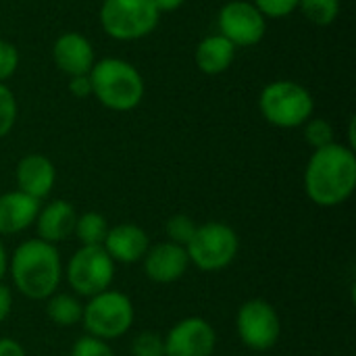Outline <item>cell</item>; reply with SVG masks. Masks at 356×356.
<instances>
[{
    "label": "cell",
    "instance_id": "obj_26",
    "mask_svg": "<svg viewBox=\"0 0 356 356\" xmlns=\"http://www.w3.org/2000/svg\"><path fill=\"white\" fill-rule=\"evenodd\" d=\"M71 356H115V353L108 346V342L86 334L75 340V344L71 348Z\"/></svg>",
    "mask_w": 356,
    "mask_h": 356
},
{
    "label": "cell",
    "instance_id": "obj_29",
    "mask_svg": "<svg viewBox=\"0 0 356 356\" xmlns=\"http://www.w3.org/2000/svg\"><path fill=\"white\" fill-rule=\"evenodd\" d=\"M69 92L75 98H88L92 94V83L88 75H73L69 77Z\"/></svg>",
    "mask_w": 356,
    "mask_h": 356
},
{
    "label": "cell",
    "instance_id": "obj_4",
    "mask_svg": "<svg viewBox=\"0 0 356 356\" xmlns=\"http://www.w3.org/2000/svg\"><path fill=\"white\" fill-rule=\"evenodd\" d=\"M259 108L265 121L273 127L292 129L305 125L313 117L315 100L302 83L280 79L263 88Z\"/></svg>",
    "mask_w": 356,
    "mask_h": 356
},
{
    "label": "cell",
    "instance_id": "obj_23",
    "mask_svg": "<svg viewBox=\"0 0 356 356\" xmlns=\"http://www.w3.org/2000/svg\"><path fill=\"white\" fill-rule=\"evenodd\" d=\"M305 140L313 150L334 144L336 140H334L332 123L327 119H309L305 123Z\"/></svg>",
    "mask_w": 356,
    "mask_h": 356
},
{
    "label": "cell",
    "instance_id": "obj_27",
    "mask_svg": "<svg viewBox=\"0 0 356 356\" xmlns=\"http://www.w3.org/2000/svg\"><path fill=\"white\" fill-rule=\"evenodd\" d=\"M252 4L261 10L265 19H284L298 8V0H254Z\"/></svg>",
    "mask_w": 356,
    "mask_h": 356
},
{
    "label": "cell",
    "instance_id": "obj_10",
    "mask_svg": "<svg viewBox=\"0 0 356 356\" xmlns=\"http://www.w3.org/2000/svg\"><path fill=\"white\" fill-rule=\"evenodd\" d=\"M219 33L236 48H248L263 40L267 21L261 10L246 0H232L219 10Z\"/></svg>",
    "mask_w": 356,
    "mask_h": 356
},
{
    "label": "cell",
    "instance_id": "obj_33",
    "mask_svg": "<svg viewBox=\"0 0 356 356\" xmlns=\"http://www.w3.org/2000/svg\"><path fill=\"white\" fill-rule=\"evenodd\" d=\"M6 271H8V254H6V248L0 240V282L6 275Z\"/></svg>",
    "mask_w": 356,
    "mask_h": 356
},
{
    "label": "cell",
    "instance_id": "obj_32",
    "mask_svg": "<svg viewBox=\"0 0 356 356\" xmlns=\"http://www.w3.org/2000/svg\"><path fill=\"white\" fill-rule=\"evenodd\" d=\"M186 0H152V4L156 6L159 13H169V10H177Z\"/></svg>",
    "mask_w": 356,
    "mask_h": 356
},
{
    "label": "cell",
    "instance_id": "obj_13",
    "mask_svg": "<svg viewBox=\"0 0 356 356\" xmlns=\"http://www.w3.org/2000/svg\"><path fill=\"white\" fill-rule=\"evenodd\" d=\"M102 248L115 263L134 265V263H140L144 254L148 252L150 238L136 223H119L115 227H108Z\"/></svg>",
    "mask_w": 356,
    "mask_h": 356
},
{
    "label": "cell",
    "instance_id": "obj_2",
    "mask_svg": "<svg viewBox=\"0 0 356 356\" xmlns=\"http://www.w3.org/2000/svg\"><path fill=\"white\" fill-rule=\"evenodd\" d=\"M8 273L17 292L29 300L50 298L63 280L60 252L54 244L25 240L8 257Z\"/></svg>",
    "mask_w": 356,
    "mask_h": 356
},
{
    "label": "cell",
    "instance_id": "obj_6",
    "mask_svg": "<svg viewBox=\"0 0 356 356\" xmlns=\"http://www.w3.org/2000/svg\"><path fill=\"white\" fill-rule=\"evenodd\" d=\"M240 250V238L236 229L221 221H209L198 225L192 240L186 246L190 265L204 273H217L229 267Z\"/></svg>",
    "mask_w": 356,
    "mask_h": 356
},
{
    "label": "cell",
    "instance_id": "obj_7",
    "mask_svg": "<svg viewBox=\"0 0 356 356\" xmlns=\"http://www.w3.org/2000/svg\"><path fill=\"white\" fill-rule=\"evenodd\" d=\"M159 15L152 0H104L100 6V25L106 35L131 42L150 35L159 25Z\"/></svg>",
    "mask_w": 356,
    "mask_h": 356
},
{
    "label": "cell",
    "instance_id": "obj_15",
    "mask_svg": "<svg viewBox=\"0 0 356 356\" xmlns=\"http://www.w3.org/2000/svg\"><path fill=\"white\" fill-rule=\"evenodd\" d=\"M15 179H17V190L35 198L44 200L56 181V169L52 161L44 154H27L17 163L15 169Z\"/></svg>",
    "mask_w": 356,
    "mask_h": 356
},
{
    "label": "cell",
    "instance_id": "obj_28",
    "mask_svg": "<svg viewBox=\"0 0 356 356\" xmlns=\"http://www.w3.org/2000/svg\"><path fill=\"white\" fill-rule=\"evenodd\" d=\"M19 67V50L15 44L0 40V83L6 81Z\"/></svg>",
    "mask_w": 356,
    "mask_h": 356
},
{
    "label": "cell",
    "instance_id": "obj_8",
    "mask_svg": "<svg viewBox=\"0 0 356 356\" xmlns=\"http://www.w3.org/2000/svg\"><path fill=\"white\" fill-rule=\"evenodd\" d=\"M63 275L75 294L92 298L111 288L115 280V261L102 246H81L69 259Z\"/></svg>",
    "mask_w": 356,
    "mask_h": 356
},
{
    "label": "cell",
    "instance_id": "obj_20",
    "mask_svg": "<svg viewBox=\"0 0 356 356\" xmlns=\"http://www.w3.org/2000/svg\"><path fill=\"white\" fill-rule=\"evenodd\" d=\"M108 232V221L104 215L96 211H88L83 215H77L75 221V236L81 242V246H102Z\"/></svg>",
    "mask_w": 356,
    "mask_h": 356
},
{
    "label": "cell",
    "instance_id": "obj_31",
    "mask_svg": "<svg viewBox=\"0 0 356 356\" xmlns=\"http://www.w3.org/2000/svg\"><path fill=\"white\" fill-rule=\"evenodd\" d=\"M0 356H27V353L17 340L0 338Z\"/></svg>",
    "mask_w": 356,
    "mask_h": 356
},
{
    "label": "cell",
    "instance_id": "obj_12",
    "mask_svg": "<svg viewBox=\"0 0 356 356\" xmlns=\"http://www.w3.org/2000/svg\"><path fill=\"white\" fill-rule=\"evenodd\" d=\"M142 263L146 277L154 284H173L181 280L190 267L186 248L173 242H161L156 246H150Z\"/></svg>",
    "mask_w": 356,
    "mask_h": 356
},
{
    "label": "cell",
    "instance_id": "obj_17",
    "mask_svg": "<svg viewBox=\"0 0 356 356\" xmlns=\"http://www.w3.org/2000/svg\"><path fill=\"white\" fill-rule=\"evenodd\" d=\"M40 200L13 190L0 194V236H15L35 223Z\"/></svg>",
    "mask_w": 356,
    "mask_h": 356
},
{
    "label": "cell",
    "instance_id": "obj_16",
    "mask_svg": "<svg viewBox=\"0 0 356 356\" xmlns=\"http://www.w3.org/2000/svg\"><path fill=\"white\" fill-rule=\"evenodd\" d=\"M75 221H77V213L69 200H52L46 207H42L35 217L38 240L56 246L58 242H65L67 238L73 236Z\"/></svg>",
    "mask_w": 356,
    "mask_h": 356
},
{
    "label": "cell",
    "instance_id": "obj_22",
    "mask_svg": "<svg viewBox=\"0 0 356 356\" xmlns=\"http://www.w3.org/2000/svg\"><path fill=\"white\" fill-rule=\"evenodd\" d=\"M196 223L192 217L188 215H173L167 219L165 223V234H167V242H173L177 246H188V242L192 240L194 232H196Z\"/></svg>",
    "mask_w": 356,
    "mask_h": 356
},
{
    "label": "cell",
    "instance_id": "obj_14",
    "mask_svg": "<svg viewBox=\"0 0 356 356\" xmlns=\"http://www.w3.org/2000/svg\"><path fill=\"white\" fill-rule=\"evenodd\" d=\"M52 58L56 67L69 77L88 75L96 63L92 42L77 31H65L56 38L52 46Z\"/></svg>",
    "mask_w": 356,
    "mask_h": 356
},
{
    "label": "cell",
    "instance_id": "obj_1",
    "mask_svg": "<svg viewBox=\"0 0 356 356\" xmlns=\"http://www.w3.org/2000/svg\"><path fill=\"white\" fill-rule=\"evenodd\" d=\"M356 188V154L344 144L313 150L305 169V192L317 207H340Z\"/></svg>",
    "mask_w": 356,
    "mask_h": 356
},
{
    "label": "cell",
    "instance_id": "obj_30",
    "mask_svg": "<svg viewBox=\"0 0 356 356\" xmlns=\"http://www.w3.org/2000/svg\"><path fill=\"white\" fill-rule=\"evenodd\" d=\"M10 311H13V292L8 286H4L0 282V323H4L8 319Z\"/></svg>",
    "mask_w": 356,
    "mask_h": 356
},
{
    "label": "cell",
    "instance_id": "obj_5",
    "mask_svg": "<svg viewBox=\"0 0 356 356\" xmlns=\"http://www.w3.org/2000/svg\"><path fill=\"white\" fill-rule=\"evenodd\" d=\"M136 319V309L129 296L117 290H104L83 305L81 325L88 336L98 340H117L125 336Z\"/></svg>",
    "mask_w": 356,
    "mask_h": 356
},
{
    "label": "cell",
    "instance_id": "obj_24",
    "mask_svg": "<svg viewBox=\"0 0 356 356\" xmlns=\"http://www.w3.org/2000/svg\"><path fill=\"white\" fill-rule=\"evenodd\" d=\"M131 356H165L163 336L156 332H142L131 340Z\"/></svg>",
    "mask_w": 356,
    "mask_h": 356
},
{
    "label": "cell",
    "instance_id": "obj_21",
    "mask_svg": "<svg viewBox=\"0 0 356 356\" xmlns=\"http://www.w3.org/2000/svg\"><path fill=\"white\" fill-rule=\"evenodd\" d=\"M302 15L315 25H332L340 15V0H298Z\"/></svg>",
    "mask_w": 356,
    "mask_h": 356
},
{
    "label": "cell",
    "instance_id": "obj_25",
    "mask_svg": "<svg viewBox=\"0 0 356 356\" xmlns=\"http://www.w3.org/2000/svg\"><path fill=\"white\" fill-rule=\"evenodd\" d=\"M15 121H17V100H15V94L4 83H0V140L4 136H8V131L13 129Z\"/></svg>",
    "mask_w": 356,
    "mask_h": 356
},
{
    "label": "cell",
    "instance_id": "obj_11",
    "mask_svg": "<svg viewBox=\"0 0 356 356\" xmlns=\"http://www.w3.org/2000/svg\"><path fill=\"white\" fill-rule=\"evenodd\" d=\"M163 342L165 356H213L217 332L204 317H186L167 332Z\"/></svg>",
    "mask_w": 356,
    "mask_h": 356
},
{
    "label": "cell",
    "instance_id": "obj_9",
    "mask_svg": "<svg viewBox=\"0 0 356 356\" xmlns=\"http://www.w3.org/2000/svg\"><path fill=\"white\" fill-rule=\"evenodd\" d=\"M236 330L244 346L257 353H265L277 344L282 321L271 302L263 298H250L238 311Z\"/></svg>",
    "mask_w": 356,
    "mask_h": 356
},
{
    "label": "cell",
    "instance_id": "obj_19",
    "mask_svg": "<svg viewBox=\"0 0 356 356\" xmlns=\"http://www.w3.org/2000/svg\"><path fill=\"white\" fill-rule=\"evenodd\" d=\"M46 317L50 323L58 327H73L81 323L83 315V305L73 296V294H58L54 292L50 298H46Z\"/></svg>",
    "mask_w": 356,
    "mask_h": 356
},
{
    "label": "cell",
    "instance_id": "obj_18",
    "mask_svg": "<svg viewBox=\"0 0 356 356\" xmlns=\"http://www.w3.org/2000/svg\"><path fill=\"white\" fill-rule=\"evenodd\" d=\"M236 58V46L221 33L207 35L196 46V65L207 75H219L232 67Z\"/></svg>",
    "mask_w": 356,
    "mask_h": 356
},
{
    "label": "cell",
    "instance_id": "obj_3",
    "mask_svg": "<svg viewBox=\"0 0 356 356\" xmlns=\"http://www.w3.org/2000/svg\"><path fill=\"white\" fill-rule=\"evenodd\" d=\"M88 77L92 94L108 111H134L144 98V79L140 71L123 58L108 56L94 63Z\"/></svg>",
    "mask_w": 356,
    "mask_h": 356
}]
</instances>
